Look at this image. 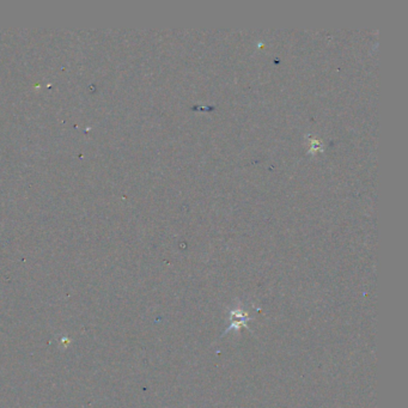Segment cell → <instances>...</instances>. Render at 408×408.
<instances>
[{
    "mask_svg": "<svg viewBox=\"0 0 408 408\" xmlns=\"http://www.w3.org/2000/svg\"><path fill=\"white\" fill-rule=\"evenodd\" d=\"M230 320H231V325L229 326L228 328H226V331L224 332V334H223V335L229 333V332L232 331V329H235V331H237V332L240 331L242 327L249 329V328H248V326H247V322L250 321V317L248 316V314L243 309H242L241 307L236 308V309H234L231 311V313H230Z\"/></svg>",
    "mask_w": 408,
    "mask_h": 408,
    "instance_id": "cell-1",
    "label": "cell"
}]
</instances>
